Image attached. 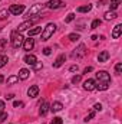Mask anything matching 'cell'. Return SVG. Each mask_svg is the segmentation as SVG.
<instances>
[{"label":"cell","instance_id":"1","mask_svg":"<svg viewBox=\"0 0 122 124\" xmlns=\"http://www.w3.org/2000/svg\"><path fill=\"white\" fill-rule=\"evenodd\" d=\"M111 84V77L106 71H99L96 74V82H95V88H98L99 91H105L109 88Z\"/></svg>","mask_w":122,"mask_h":124},{"label":"cell","instance_id":"2","mask_svg":"<svg viewBox=\"0 0 122 124\" xmlns=\"http://www.w3.org/2000/svg\"><path fill=\"white\" fill-rule=\"evenodd\" d=\"M40 17H42V16H40V15H37V16H34V17H30V19H27L26 22L20 23V25H19V28H17V32L27 31V29H29V28H32V26H33V25H34V23H36V22H37Z\"/></svg>","mask_w":122,"mask_h":124},{"label":"cell","instance_id":"3","mask_svg":"<svg viewBox=\"0 0 122 124\" xmlns=\"http://www.w3.org/2000/svg\"><path fill=\"white\" fill-rule=\"evenodd\" d=\"M55 31H56V25H55V23H47L46 28L42 31V40L50 39V36L55 33Z\"/></svg>","mask_w":122,"mask_h":124},{"label":"cell","instance_id":"4","mask_svg":"<svg viewBox=\"0 0 122 124\" xmlns=\"http://www.w3.org/2000/svg\"><path fill=\"white\" fill-rule=\"evenodd\" d=\"M10 40H12V46H13L14 49H17V48H20V46L23 45V36H22L19 32H13Z\"/></svg>","mask_w":122,"mask_h":124},{"label":"cell","instance_id":"5","mask_svg":"<svg viewBox=\"0 0 122 124\" xmlns=\"http://www.w3.org/2000/svg\"><path fill=\"white\" fill-rule=\"evenodd\" d=\"M85 55H86V46L82 45V43L72 52V58H73V59H81V58H83Z\"/></svg>","mask_w":122,"mask_h":124},{"label":"cell","instance_id":"6","mask_svg":"<svg viewBox=\"0 0 122 124\" xmlns=\"http://www.w3.org/2000/svg\"><path fill=\"white\" fill-rule=\"evenodd\" d=\"M42 10H43V4H34V6H32L30 9H29V12H27V17L30 19L32 16H37Z\"/></svg>","mask_w":122,"mask_h":124},{"label":"cell","instance_id":"7","mask_svg":"<svg viewBox=\"0 0 122 124\" xmlns=\"http://www.w3.org/2000/svg\"><path fill=\"white\" fill-rule=\"evenodd\" d=\"M23 10H25V6L23 4H12L10 9H9V13H12L14 16H19L20 13H23Z\"/></svg>","mask_w":122,"mask_h":124},{"label":"cell","instance_id":"8","mask_svg":"<svg viewBox=\"0 0 122 124\" xmlns=\"http://www.w3.org/2000/svg\"><path fill=\"white\" fill-rule=\"evenodd\" d=\"M46 4H47L49 9H59V7H63V6H65V3H63L62 0H50V1H47Z\"/></svg>","mask_w":122,"mask_h":124},{"label":"cell","instance_id":"9","mask_svg":"<svg viewBox=\"0 0 122 124\" xmlns=\"http://www.w3.org/2000/svg\"><path fill=\"white\" fill-rule=\"evenodd\" d=\"M83 88L86 91H93L95 90V79H86L83 82Z\"/></svg>","mask_w":122,"mask_h":124},{"label":"cell","instance_id":"10","mask_svg":"<svg viewBox=\"0 0 122 124\" xmlns=\"http://www.w3.org/2000/svg\"><path fill=\"white\" fill-rule=\"evenodd\" d=\"M33 46H34V39H26L25 42H23V48H25V51H32L33 49Z\"/></svg>","mask_w":122,"mask_h":124},{"label":"cell","instance_id":"11","mask_svg":"<svg viewBox=\"0 0 122 124\" xmlns=\"http://www.w3.org/2000/svg\"><path fill=\"white\" fill-rule=\"evenodd\" d=\"M66 61V55L65 54H62V55H59L58 58H56V61L53 62V66L55 68H59V66H62L63 65V62Z\"/></svg>","mask_w":122,"mask_h":124},{"label":"cell","instance_id":"12","mask_svg":"<svg viewBox=\"0 0 122 124\" xmlns=\"http://www.w3.org/2000/svg\"><path fill=\"white\" fill-rule=\"evenodd\" d=\"M121 33H122V25H116L114 28V31H112V38L114 39H118L121 36Z\"/></svg>","mask_w":122,"mask_h":124},{"label":"cell","instance_id":"13","mask_svg":"<svg viewBox=\"0 0 122 124\" xmlns=\"http://www.w3.org/2000/svg\"><path fill=\"white\" fill-rule=\"evenodd\" d=\"M27 94H29L30 98L37 97V94H39V87H37V85H32L30 88H29V91H27Z\"/></svg>","mask_w":122,"mask_h":124},{"label":"cell","instance_id":"14","mask_svg":"<svg viewBox=\"0 0 122 124\" xmlns=\"http://www.w3.org/2000/svg\"><path fill=\"white\" fill-rule=\"evenodd\" d=\"M25 62H26L27 65H34V63L37 62V59H36V56H34V55H32V54H27V55L25 56Z\"/></svg>","mask_w":122,"mask_h":124},{"label":"cell","instance_id":"15","mask_svg":"<svg viewBox=\"0 0 122 124\" xmlns=\"http://www.w3.org/2000/svg\"><path fill=\"white\" fill-rule=\"evenodd\" d=\"M47 110H49V104H47V101H43V102H42V105H40L39 114H40V116H46Z\"/></svg>","mask_w":122,"mask_h":124},{"label":"cell","instance_id":"16","mask_svg":"<svg viewBox=\"0 0 122 124\" xmlns=\"http://www.w3.org/2000/svg\"><path fill=\"white\" fill-rule=\"evenodd\" d=\"M109 59V52L108 51H102L101 54H99V56H98V61L99 62H105Z\"/></svg>","mask_w":122,"mask_h":124},{"label":"cell","instance_id":"17","mask_svg":"<svg viewBox=\"0 0 122 124\" xmlns=\"http://www.w3.org/2000/svg\"><path fill=\"white\" fill-rule=\"evenodd\" d=\"M62 108H63L62 102H58V101H56V102H53V104L50 105V108H49V110H50V111H53V113H58V111H61Z\"/></svg>","mask_w":122,"mask_h":124},{"label":"cell","instance_id":"18","mask_svg":"<svg viewBox=\"0 0 122 124\" xmlns=\"http://www.w3.org/2000/svg\"><path fill=\"white\" fill-rule=\"evenodd\" d=\"M29 75H30V72L27 71V69H20L19 71V79H27L29 78Z\"/></svg>","mask_w":122,"mask_h":124},{"label":"cell","instance_id":"19","mask_svg":"<svg viewBox=\"0 0 122 124\" xmlns=\"http://www.w3.org/2000/svg\"><path fill=\"white\" fill-rule=\"evenodd\" d=\"M91 9H92L91 4H85V6L78 7V12H79V13H86V12H91Z\"/></svg>","mask_w":122,"mask_h":124},{"label":"cell","instance_id":"20","mask_svg":"<svg viewBox=\"0 0 122 124\" xmlns=\"http://www.w3.org/2000/svg\"><path fill=\"white\" fill-rule=\"evenodd\" d=\"M118 15L115 13V12H106L105 13V20H112V19H115Z\"/></svg>","mask_w":122,"mask_h":124},{"label":"cell","instance_id":"21","mask_svg":"<svg viewBox=\"0 0 122 124\" xmlns=\"http://www.w3.org/2000/svg\"><path fill=\"white\" fill-rule=\"evenodd\" d=\"M17 81H19V77H17V75H12V77L7 78V85H12V84L17 82Z\"/></svg>","mask_w":122,"mask_h":124},{"label":"cell","instance_id":"22","mask_svg":"<svg viewBox=\"0 0 122 124\" xmlns=\"http://www.w3.org/2000/svg\"><path fill=\"white\" fill-rule=\"evenodd\" d=\"M40 32H42V28H34V29H30V31H29V38L34 36V35H37V33H40Z\"/></svg>","mask_w":122,"mask_h":124},{"label":"cell","instance_id":"23","mask_svg":"<svg viewBox=\"0 0 122 124\" xmlns=\"http://www.w3.org/2000/svg\"><path fill=\"white\" fill-rule=\"evenodd\" d=\"M68 38H69V40H72V42H76V40H78L81 36H79V33H70Z\"/></svg>","mask_w":122,"mask_h":124},{"label":"cell","instance_id":"24","mask_svg":"<svg viewBox=\"0 0 122 124\" xmlns=\"http://www.w3.org/2000/svg\"><path fill=\"white\" fill-rule=\"evenodd\" d=\"M6 63H7V56L6 55H1L0 56V68H3Z\"/></svg>","mask_w":122,"mask_h":124},{"label":"cell","instance_id":"25","mask_svg":"<svg viewBox=\"0 0 122 124\" xmlns=\"http://www.w3.org/2000/svg\"><path fill=\"white\" fill-rule=\"evenodd\" d=\"M7 15H9V10H6V9H3V10H0V20H3V19H6V17H7Z\"/></svg>","mask_w":122,"mask_h":124},{"label":"cell","instance_id":"26","mask_svg":"<svg viewBox=\"0 0 122 124\" xmlns=\"http://www.w3.org/2000/svg\"><path fill=\"white\" fill-rule=\"evenodd\" d=\"M98 26H101V20H99V19H95L91 25V29H96Z\"/></svg>","mask_w":122,"mask_h":124},{"label":"cell","instance_id":"27","mask_svg":"<svg viewBox=\"0 0 122 124\" xmlns=\"http://www.w3.org/2000/svg\"><path fill=\"white\" fill-rule=\"evenodd\" d=\"M73 19H75V15H73V13H69V15L66 16V19H65V22H66V23H70V22H72Z\"/></svg>","mask_w":122,"mask_h":124},{"label":"cell","instance_id":"28","mask_svg":"<svg viewBox=\"0 0 122 124\" xmlns=\"http://www.w3.org/2000/svg\"><path fill=\"white\" fill-rule=\"evenodd\" d=\"M115 72H116L118 75H121V72H122V63H116V65H115Z\"/></svg>","mask_w":122,"mask_h":124},{"label":"cell","instance_id":"29","mask_svg":"<svg viewBox=\"0 0 122 124\" xmlns=\"http://www.w3.org/2000/svg\"><path fill=\"white\" fill-rule=\"evenodd\" d=\"M50 124H63V121H62L61 117H55V118L50 121Z\"/></svg>","mask_w":122,"mask_h":124},{"label":"cell","instance_id":"30","mask_svg":"<svg viewBox=\"0 0 122 124\" xmlns=\"http://www.w3.org/2000/svg\"><path fill=\"white\" fill-rule=\"evenodd\" d=\"M33 68H34V71H39V69H42V66H43V63L42 62H36L34 65H32Z\"/></svg>","mask_w":122,"mask_h":124},{"label":"cell","instance_id":"31","mask_svg":"<svg viewBox=\"0 0 122 124\" xmlns=\"http://www.w3.org/2000/svg\"><path fill=\"white\" fill-rule=\"evenodd\" d=\"M81 78H82L81 75H75V77L72 78V84H78V82L81 81Z\"/></svg>","mask_w":122,"mask_h":124},{"label":"cell","instance_id":"32","mask_svg":"<svg viewBox=\"0 0 122 124\" xmlns=\"http://www.w3.org/2000/svg\"><path fill=\"white\" fill-rule=\"evenodd\" d=\"M13 107H14V108H20V107H23V102H22V101H14V102H13Z\"/></svg>","mask_w":122,"mask_h":124},{"label":"cell","instance_id":"33","mask_svg":"<svg viewBox=\"0 0 122 124\" xmlns=\"http://www.w3.org/2000/svg\"><path fill=\"white\" fill-rule=\"evenodd\" d=\"M93 117H95V113H93V111H92V113H89V114H88V116H86V118H85V121H86V123H88V121H89V120H92V118H93Z\"/></svg>","mask_w":122,"mask_h":124},{"label":"cell","instance_id":"34","mask_svg":"<svg viewBox=\"0 0 122 124\" xmlns=\"http://www.w3.org/2000/svg\"><path fill=\"white\" fill-rule=\"evenodd\" d=\"M6 118H7V114H6L4 111H3V113H0V123H3Z\"/></svg>","mask_w":122,"mask_h":124},{"label":"cell","instance_id":"35","mask_svg":"<svg viewBox=\"0 0 122 124\" xmlns=\"http://www.w3.org/2000/svg\"><path fill=\"white\" fill-rule=\"evenodd\" d=\"M50 52H52L50 48H45V49H43V54H45V55H50Z\"/></svg>","mask_w":122,"mask_h":124},{"label":"cell","instance_id":"36","mask_svg":"<svg viewBox=\"0 0 122 124\" xmlns=\"http://www.w3.org/2000/svg\"><path fill=\"white\" fill-rule=\"evenodd\" d=\"M93 108H95L96 111H101V110H102V105H101V104H95V105H93Z\"/></svg>","mask_w":122,"mask_h":124},{"label":"cell","instance_id":"37","mask_svg":"<svg viewBox=\"0 0 122 124\" xmlns=\"http://www.w3.org/2000/svg\"><path fill=\"white\" fill-rule=\"evenodd\" d=\"M4 108H6L4 102H3V101H0V113H3V111H4Z\"/></svg>","mask_w":122,"mask_h":124},{"label":"cell","instance_id":"38","mask_svg":"<svg viewBox=\"0 0 122 124\" xmlns=\"http://www.w3.org/2000/svg\"><path fill=\"white\" fill-rule=\"evenodd\" d=\"M109 6H111V9H112V10H115V9H116V7L119 6V4H116V3H111Z\"/></svg>","mask_w":122,"mask_h":124},{"label":"cell","instance_id":"39","mask_svg":"<svg viewBox=\"0 0 122 124\" xmlns=\"http://www.w3.org/2000/svg\"><path fill=\"white\" fill-rule=\"evenodd\" d=\"M70 71H72V72L78 71V65H72V66H70Z\"/></svg>","mask_w":122,"mask_h":124},{"label":"cell","instance_id":"40","mask_svg":"<svg viewBox=\"0 0 122 124\" xmlns=\"http://www.w3.org/2000/svg\"><path fill=\"white\" fill-rule=\"evenodd\" d=\"M91 71H92V66H88V68H85L83 74H88V72H91Z\"/></svg>","mask_w":122,"mask_h":124},{"label":"cell","instance_id":"41","mask_svg":"<svg viewBox=\"0 0 122 124\" xmlns=\"http://www.w3.org/2000/svg\"><path fill=\"white\" fill-rule=\"evenodd\" d=\"M13 97H14V95H13V94H9V95H7V97H6V98H7V100H12V98H13Z\"/></svg>","mask_w":122,"mask_h":124},{"label":"cell","instance_id":"42","mask_svg":"<svg viewBox=\"0 0 122 124\" xmlns=\"http://www.w3.org/2000/svg\"><path fill=\"white\" fill-rule=\"evenodd\" d=\"M119 1L121 0H111V3H116V4H119Z\"/></svg>","mask_w":122,"mask_h":124},{"label":"cell","instance_id":"43","mask_svg":"<svg viewBox=\"0 0 122 124\" xmlns=\"http://www.w3.org/2000/svg\"><path fill=\"white\" fill-rule=\"evenodd\" d=\"M4 43H6V40H0V46H4Z\"/></svg>","mask_w":122,"mask_h":124},{"label":"cell","instance_id":"44","mask_svg":"<svg viewBox=\"0 0 122 124\" xmlns=\"http://www.w3.org/2000/svg\"><path fill=\"white\" fill-rule=\"evenodd\" d=\"M3 81H4V77H3V75H0V84H1Z\"/></svg>","mask_w":122,"mask_h":124}]
</instances>
